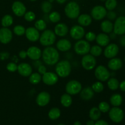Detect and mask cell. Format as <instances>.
<instances>
[{"label": "cell", "instance_id": "6da1fadb", "mask_svg": "<svg viewBox=\"0 0 125 125\" xmlns=\"http://www.w3.org/2000/svg\"><path fill=\"white\" fill-rule=\"evenodd\" d=\"M43 61L48 65H54L59 62V54L56 48L51 46H46L42 54Z\"/></svg>", "mask_w": 125, "mask_h": 125}, {"label": "cell", "instance_id": "7a4b0ae2", "mask_svg": "<svg viewBox=\"0 0 125 125\" xmlns=\"http://www.w3.org/2000/svg\"><path fill=\"white\" fill-rule=\"evenodd\" d=\"M72 72V65L69 61L63 60L57 63L56 66V72L57 76L61 78L68 76Z\"/></svg>", "mask_w": 125, "mask_h": 125}, {"label": "cell", "instance_id": "3957f363", "mask_svg": "<svg viewBox=\"0 0 125 125\" xmlns=\"http://www.w3.org/2000/svg\"><path fill=\"white\" fill-rule=\"evenodd\" d=\"M56 39V34L50 29H46L40 35L39 40L42 45L44 46H50L53 45Z\"/></svg>", "mask_w": 125, "mask_h": 125}, {"label": "cell", "instance_id": "277c9868", "mask_svg": "<svg viewBox=\"0 0 125 125\" xmlns=\"http://www.w3.org/2000/svg\"><path fill=\"white\" fill-rule=\"evenodd\" d=\"M65 13L70 19L77 18L80 13V7L78 4L74 1H71L65 7Z\"/></svg>", "mask_w": 125, "mask_h": 125}, {"label": "cell", "instance_id": "5b68a950", "mask_svg": "<svg viewBox=\"0 0 125 125\" xmlns=\"http://www.w3.org/2000/svg\"><path fill=\"white\" fill-rule=\"evenodd\" d=\"M90 45L87 40H79L74 46V50L79 55H85L88 54L90 50Z\"/></svg>", "mask_w": 125, "mask_h": 125}, {"label": "cell", "instance_id": "8992f818", "mask_svg": "<svg viewBox=\"0 0 125 125\" xmlns=\"http://www.w3.org/2000/svg\"><path fill=\"white\" fill-rule=\"evenodd\" d=\"M82 90V85L79 81L76 80L70 81L65 87V90L67 94L70 95H76L80 93Z\"/></svg>", "mask_w": 125, "mask_h": 125}, {"label": "cell", "instance_id": "52a82bcc", "mask_svg": "<svg viewBox=\"0 0 125 125\" xmlns=\"http://www.w3.org/2000/svg\"><path fill=\"white\" fill-rule=\"evenodd\" d=\"M95 76L100 81L104 82L108 80L111 77V73L107 68L103 65H99L95 71Z\"/></svg>", "mask_w": 125, "mask_h": 125}, {"label": "cell", "instance_id": "ba28073f", "mask_svg": "<svg viewBox=\"0 0 125 125\" xmlns=\"http://www.w3.org/2000/svg\"><path fill=\"white\" fill-rule=\"evenodd\" d=\"M81 64L83 68L86 70L94 69L96 65V60L94 56L91 54L84 55L81 60Z\"/></svg>", "mask_w": 125, "mask_h": 125}, {"label": "cell", "instance_id": "9c48e42d", "mask_svg": "<svg viewBox=\"0 0 125 125\" xmlns=\"http://www.w3.org/2000/svg\"><path fill=\"white\" fill-rule=\"evenodd\" d=\"M109 116L112 122L118 123L124 118V112L122 109L118 107H114L109 110Z\"/></svg>", "mask_w": 125, "mask_h": 125}, {"label": "cell", "instance_id": "30bf717a", "mask_svg": "<svg viewBox=\"0 0 125 125\" xmlns=\"http://www.w3.org/2000/svg\"><path fill=\"white\" fill-rule=\"evenodd\" d=\"M107 14V10L102 6H96L91 11L92 18L95 20H101L103 19Z\"/></svg>", "mask_w": 125, "mask_h": 125}, {"label": "cell", "instance_id": "8fae6325", "mask_svg": "<svg viewBox=\"0 0 125 125\" xmlns=\"http://www.w3.org/2000/svg\"><path fill=\"white\" fill-rule=\"evenodd\" d=\"M114 32L117 35H124L125 34V17L121 16L117 18L114 24Z\"/></svg>", "mask_w": 125, "mask_h": 125}, {"label": "cell", "instance_id": "7c38bea8", "mask_svg": "<svg viewBox=\"0 0 125 125\" xmlns=\"http://www.w3.org/2000/svg\"><path fill=\"white\" fill-rule=\"evenodd\" d=\"M118 51L119 48L118 45L115 43H111L106 46L104 51V54L106 58L112 59L118 54Z\"/></svg>", "mask_w": 125, "mask_h": 125}, {"label": "cell", "instance_id": "4fadbf2b", "mask_svg": "<svg viewBox=\"0 0 125 125\" xmlns=\"http://www.w3.org/2000/svg\"><path fill=\"white\" fill-rule=\"evenodd\" d=\"M71 37L74 40H81L85 35V30L80 25H74L70 31Z\"/></svg>", "mask_w": 125, "mask_h": 125}, {"label": "cell", "instance_id": "5bb4252c", "mask_svg": "<svg viewBox=\"0 0 125 125\" xmlns=\"http://www.w3.org/2000/svg\"><path fill=\"white\" fill-rule=\"evenodd\" d=\"M43 82L48 85H52L56 84L58 81V76L52 72H47L43 74L42 78Z\"/></svg>", "mask_w": 125, "mask_h": 125}, {"label": "cell", "instance_id": "9a60e30c", "mask_svg": "<svg viewBox=\"0 0 125 125\" xmlns=\"http://www.w3.org/2000/svg\"><path fill=\"white\" fill-rule=\"evenodd\" d=\"M25 34L27 39L29 41L32 42H37L38 40H39V38H40L39 31L33 27H29V28H27L26 29Z\"/></svg>", "mask_w": 125, "mask_h": 125}, {"label": "cell", "instance_id": "2e32d148", "mask_svg": "<svg viewBox=\"0 0 125 125\" xmlns=\"http://www.w3.org/2000/svg\"><path fill=\"white\" fill-rule=\"evenodd\" d=\"M12 32L9 28H2L0 29V42L7 44L12 40Z\"/></svg>", "mask_w": 125, "mask_h": 125}, {"label": "cell", "instance_id": "e0dca14e", "mask_svg": "<svg viewBox=\"0 0 125 125\" xmlns=\"http://www.w3.org/2000/svg\"><path fill=\"white\" fill-rule=\"evenodd\" d=\"M12 9L14 14L18 17L23 16L26 11L25 6L20 1H15L12 6Z\"/></svg>", "mask_w": 125, "mask_h": 125}, {"label": "cell", "instance_id": "ac0fdd59", "mask_svg": "<svg viewBox=\"0 0 125 125\" xmlns=\"http://www.w3.org/2000/svg\"><path fill=\"white\" fill-rule=\"evenodd\" d=\"M51 96L50 95L46 92H42L36 98V103L40 107H43L46 106L50 103Z\"/></svg>", "mask_w": 125, "mask_h": 125}, {"label": "cell", "instance_id": "d6986e66", "mask_svg": "<svg viewBox=\"0 0 125 125\" xmlns=\"http://www.w3.org/2000/svg\"><path fill=\"white\" fill-rule=\"evenodd\" d=\"M27 54L31 59L36 61V60H39V59L42 57V51L37 46H31L27 50Z\"/></svg>", "mask_w": 125, "mask_h": 125}, {"label": "cell", "instance_id": "ffe728a7", "mask_svg": "<svg viewBox=\"0 0 125 125\" xmlns=\"http://www.w3.org/2000/svg\"><path fill=\"white\" fill-rule=\"evenodd\" d=\"M17 71H18L20 75L23 76L24 77H28L29 76L32 74V68L28 63H21L18 65Z\"/></svg>", "mask_w": 125, "mask_h": 125}, {"label": "cell", "instance_id": "44dd1931", "mask_svg": "<svg viewBox=\"0 0 125 125\" xmlns=\"http://www.w3.org/2000/svg\"><path fill=\"white\" fill-rule=\"evenodd\" d=\"M57 50L62 52H66L70 50L72 48V43L70 41L67 39H62L59 40L56 44Z\"/></svg>", "mask_w": 125, "mask_h": 125}, {"label": "cell", "instance_id": "7402d4cb", "mask_svg": "<svg viewBox=\"0 0 125 125\" xmlns=\"http://www.w3.org/2000/svg\"><path fill=\"white\" fill-rule=\"evenodd\" d=\"M68 32V27L65 23H58L54 28V33L59 37H64Z\"/></svg>", "mask_w": 125, "mask_h": 125}, {"label": "cell", "instance_id": "603a6c76", "mask_svg": "<svg viewBox=\"0 0 125 125\" xmlns=\"http://www.w3.org/2000/svg\"><path fill=\"white\" fill-rule=\"evenodd\" d=\"M109 68L112 71H117L120 69L123 66V62L119 58H112L107 64Z\"/></svg>", "mask_w": 125, "mask_h": 125}, {"label": "cell", "instance_id": "cb8c5ba5", "mask_svg": "<svg viewBox=\"0 0 125 125\" xmlns=\"http://www.w3.org/2000/svg\"><path fill=\"white\" fill-rule=\"evenodd\" d=\"M96 41L100 46H106L109 44L110 38L106 33H100L96 37Z\"/></svg>", "mask_w": 125, "mask_h": 125}, {"label": "cell", "instance_id": "d4e9b609", "mask_svg": "<svg viewBox=\"0 0 125 125\" xmlns=\"http://www.w3.org/2000/svg\"><path fill=\"white\" fill-rule=\"evenodd\" d=\"M94 96V92L90 87H87L80 92V97L85 101L91 100Z\"/></svg>", "mask_w": 125, "mask_h": 125}, {"label": "cell", "instance_id": "484cf974", "mask_svg": "<svg viewBox=\"0 0 125 125\" xmlns=\"http://www.w3.org/2000/svg\"><path fill=\"white\" fill-rule=\"evenodd\" d=\"M78 22L81 26H88L92 22V18L88 14H82L78 17Z\"/></svg>", "mask_w": 125, "mask_h": 125}, {"label": "cell", "instance_id": "4316f807", "mask_svg": "<svg viewBox=\"0 0 125 125\" xmlns=\"http://www.w3.org/2000/svg\"><path fill=\"white\" fill-rule=\"evenodd\" d=\"M114 29V24L110 20H104L101 23V29L103 32L109 34L112 32Z\"/></svg>", "mask_w": 125, "mask_h": 125}, {"label": "cell", "instance_id": "83f0119b", "mask_svg": "<svg viewBox=\"0 0 125 125\" xmlns=\"http://www.w3.org/2000/svg\"><path fill=\"white\" fill-rule=\"evenodd\" d=\"M123 101L122 95L118 94H115L111 96L110 98V102L111 104L114 107H118L120 106Z\"/></svg>", "mask_w": 125, "mask_h": 125}, {"label": "cell", "instance_id": "f1b7e54d", "mask_svg": "<svg viewBox=\"0 0 125 125\" xmlns=\"http://www.w3.org/2000/svg\"><path fill=\"white\" fill-rule=\"evenodd\" d=\"M101 111L98 107H94L90 110L89 112V117L90 119L94 121H97L101 117Z\"/></svg>", "mask_w": 125, "mask_h": 125}, {"label": "cell", "instance_id": "f546056e", "mask_svg": "<svg viewBox=\"0 0 125 125\" xmlns=\"http://www.w3.org/2000/svg\"><path fill=\"white\" fill-rule=\"evenodd\" d=\"M61 104L65 107H68L72 104V98L70 95L68 94H63L61 98Z\"/></svg>", "mask_w": 125, "mask_h": 125}, {"label": "cell", "instance_id": "4dcf8cb0", "mask_svg": "<svg viewBox=\"0 0 125 125\" xmlns=\"http://www.w3.org/2000/svg\"><path fill=\"white\" fill-rule=\"evenodd\" d=\"M61 116V111L57 107H54L50 109L48 112V117L52 120H55L59 118Z\"/></svg>", "mask_w": 125, "mask_h": 125}, {"label": "cell", "instance_id": "1f68e13d", "mask_svg": "<svg viewBox=\"0 0 125 125\" xmlns=\"http://www.w3.org/2000/svg\"><path fill=\"white\" fill-rule=\"evenodd\" d=\"M13 17L10 15H6L1 20V24L4 28H7L13 24Z\"/></svg>", "mask_w": 125, "mask_h": 125}, {"label": "cell", "instance_id": "d6a6232c", "mask_svg": "<svg viewBox=\"0 0 125 125\" xmlns=\"http://www.w3.org/2000/svg\"><path fill=\"white\" fill-rule=\"evenodd\" d=\"M119 84L120 83L118 79L115 78H110L107 82V86L112 90H115L118 89V88L119 87Z\"/></svg>", "mask_w": 125, "mask_h": 125}, {"label": "cell", "instance_id": "836d02e7", "mask_svg": "<svg viewBox=\"0 0 125 125\" xmlns=\"http://www.w3.org/2000/svg\"><path fill=\"white\" fill-rule=\"evenodd\" d=\"M42 78V77L41 76L40 73H32L30 76H29V82L31 83L32 84H37L41 81Z\"/></svg>", "mask_w": 125, "mask_h": 125}, {"label": "cell", "instance_id": "e575fe53", "mask_svg": "<svg viewBox=\"0 0 125 125\" xmlns=\"http://www.w3.org/2000/svg\"><path fill=\"white\" fill-rule=\"evenodd\" d=\"M89 52H90V54L92 55L94 57H98L102 54V48L99 45H94L90 48Z\"/></svg>", "mask_w": 125, "mask_h": 125}, {"label": "cell", "instance_id": "d590c367", "mask_svg": "<svg viewBox=\"0 0 125 125\" xmlns=\"http://www.w3.org/2000/svg\"><path fill=\"white\" fill-rule=\"evenodd\" d=\"M117 0H106L105 3V8L108 10H113L117 7Z\"/></svg>", "mask_w": 125, "mask_h": 125}, {"label": "cell", "instance_id": "8d00e7d4", "mask_svg": "<svg viewBox=\"0 0 125 125\" xmlns=\"http://www.w3.org/2000/svg\"><path fill=\"white\" fill-rule=\"evenodd\" d=\"M92 89L95 92L101 93L103 91L104 85L101 82H95L92 85Z\"/></svg>", "mask_w": 125, "mask_h": 125}, {"label": "cell", "instance_id": "74e56055", "mask_svg": "<svg viewBox=\"0 0 125 125\" xmlns=\"http://www.w3.org/2000/svg\"><path fill=\"white\" fill-rule=\"evenodd\" d=\"M46 23L43 20H39L35 23V28L39 31H45L46 29Z\"/></svg>", "mask_w": 125, "mask_h": 125}, {"label": "cell", "instance_id": "f35d334b", "mask_svg": "<svg viewBox=\"0 0 125 125\" xmlns=\"http://www.w3.org/2000/svg\"><path fill=\"white\" fill-rule=\"evenodd\" d=\"M42 10L45 13H48L50 12L52 9V4L50 2L47 1H45L42 2L41 6Z\"/></svg>", "mask_w": 125, "mask_h": 125}, {"label": "cell", "instance_id": "ab89813d", "mask_svg": "<svg viewBox=\"0 0 125 125\" xmlns=\"http://www.w3.org/2000/svg\"><path fill=\"white\" fill-rule=\"evenodd\" d=\"M48 18L52 23H57L61 20V15L57 12H52L49 15Z\"/></svg>", "mask_w": 125, "mask_h": 125}, {"label": "cell", "instance_id": "60d3db41", "mask_svg": "<svg viewBox=\"0 0 125 125\" xmlns=\"http://www.w3.org/2000/svg\"><path fill=\"white\" fill-rule=\"evenodd\" d=\"M26 29L24 26L21 25H17L13 28V32L18 36H21L25 34Z\"/></svg>", "mask_w": 125, "mask_h": 125}, {"label": "cell", "instance_id": "b9f144b4", "mask_svg": "<svg viewBox=\"0 0 125 125\" xmlns=\"http://www.w3.org/2000/svg\"><path fill=\"white\" fill-rule=\"evenodd\" d=\"M98 109L101 111V112H103V113L107 112L111 109L109 104L107 102H105V101H102V102L99 104Z\"/></svg>", "mask_w": 125, "mask_h": 125}, {"label": "cell", "instance_id": "7bdbcfd3", "mask_svg": "<svg viewBox=\"0 0 125 125\" xmlns=\"http://www.w3.org/2000/svg\"><path fill=\"white\" fill-rule=\"evenodd\" d=\"M24 19L28 21H32L35 20V13H34L32 11H29V12H27L24 13Z\"/></svg>", "mask_w": 125, "mask_h": 125}, {"label": "cell", "instance_id": "ee69618b", "mask_svg": "<svg viewBox=\"0 0 125 125\" xmlns=\"http://www.w3.org/2000/svg\"><path fill=\"white\" fill-rule=\"evenodd\" d=\"M7 70L10 72H15L16 71H17L18 69V65H17L16 63H13V62H10V63H9L7 65V67H6Z\"/></svg>", "mask_w": 125, "mask_h": 125}, {"label": "cell", "instance_id": "f6af8a7d", "mask_svg": "<svg viewBox=\"0 0 125 125\" xmlns=\"http://www.w3.org/2000/svg\"><path fill=\"white\" fill-rule=\"evenodd\" d=\"M96 34L93 32H88L85 34V39L87 42H93L96 39Z\"/></svg>", "mask_w": 125, "mask_h": 125}, {"label": "cell", "instance_id": "bcb514c9", "mask_svg": "<svg viewBox=\"0 0 125 125\" xmlns=\"http://www.w3.org/2000/svg\"><path fill=\"white\" fill-rule=\"evenodd\" d=\"M106 16L109 20H114L117 18V14L113 10H109L108 12H107Z\"/></svg>", "mask_w": 125, "mask_h": 125}, {"label": "cell", "instance_id": "7dc6e473", "mask_svg": "<svg viewBox=\"0 0 125 125\" xmlns=\"http://www.w3.org/2000/svg\"><path fill=\"white\" fill-rule=\"evenodd\" d=\"M38 72L40 74H44L46 72V68L43 65H41L38 67Z\"/></svg>", "mask_w": 125, "mask_h": 125}, {"label": "cell", "instance_id": "c3c4849f", "mask_svg": "<svg viewBox=\"0 0 125 125\" xmlns=\"http://www.w3.org/2000/svg\"><path fill=\"white\" fill-rule=\"evenodd\" d=\"M28 56V54H27V51H24V50H22L20 52H19V57H20L21 59H24L26 58V57Z\"/></svg>", "mask_w": 125, "mask_h": 125}, {"label": "cell", "instance_id": "681fc988", "mask_svg": "<svg viewBox=\"0 0 125 125\" xmlns=\"http://www.w3.org/2000/svg\"><path fill=\"white\" fill-rule=\"evenodd\" d=\"M95 125H109L107 122L103 120H97L96 123H95Z\"/></svg>", "mask_w": 125, "mask_h": 125}, {"label": "cell", "instance_id": "f907efd6", "mask_svg": "<svg viewBox=\"0 0 125 125\" xmlns=\"http://www.w3.org/2000/svg\"><path fill=\"white\" fill-rule=\"evenodd\" d=\"M120 44L121 45V46L125 47V35H123V36H122L120 39Z\"/></svg>", "mask_w": 125, "mask_h": 125}, {"label": "cell", "instance_id": "816d5d0a", "mask_svg": "<svg viewBox=\"0 0 125 125\" xmlns=\"http://www.w3.org/2000/svg\"><path fill=\"white\" fill-rule=\"evenodd\" d=\"M119 87L122 91L125 92V80L121 82L120 84H119Z\"/></svg>", "mask_w": 125, "mask_h": 125}, {"label": "cell", "instance_id": "f5cc1de1", "mask_svg": "<svg viewBox=\"0 0 125 125\" xmlns=\"http://www.w3.org/2000/svg\"><path fill=\"white\" fill-rule=\"evenodd\" d=\"M35 62H33L32 64L34 65V66L35 67H36V68H38V67H39V66H40L41 65H42V62L41 61H39V60H36V61H34Z\"/></svg>", "mask_w": 125, "mask_h": 125}, {"label": "cell", "instance_id": "db71d44e", "mask_svg": "<svg viewBox=\"0 0 125 125\" xmlns=\"http://www.w3.org/2000/svg\"><path fill=\"white\" fill-rule=\"evenodd\" d=\"M0 55H1V59H7V57H9V54L7 52H2V53L0 54Z\"/></svg>", "mask_w": 125, "mask_h": 125}, {"label": "cell", "instance_id": "11a10c76", "mask_svg": "<svg viewBox=\"0 0 125 125\" xmlns=\"http://www.w3.org/2000/svg\"><path fill=\"white\" fill-rule=\"evenodd\" d=\"M110 34V35H109V38L110 39H115L116 38V36H117V34H115V33H114L113 32H111L109 33Z\"/></svg>", "mask_w": 125, "mask_h": 125}, {"label": "cell", "instance_id": "9f6ffc18", "mask_svg": "<svg viewBox=\"0 0 125 125\" xmlns=\"http://www.w3.org/2000/svg\"><path fill=\"white\" fill-rule=\"evenodd\" d=\"M86 125H95V122L92 120H90L87 122Z\"/></svg>", "mask_w": 125, "mask_h": 125}, {"label": "cell", "instance_id": "6f0895ef", "mask_svg": "<svg viewBox=\"0 0 125 125\" xmlns=\"http://www.w3.org/2000/svg\"><path fill=\"white\" fill-rule=\"evenodd\" d=\"M66 1H67V0H56V1H57L59 4H60L65 3V2H66Z\"/></svg>", "mask_w": 125, "mask_h": 125}, {"label": "cell", "instance_id": "680465c9", "mask_svg": "<svg viewBox=\"0 0 125 125\" xmlns=\"http://www.w3.org/2000/svg\"><path fill=\"white\" fill-rule=\"evenodd\" d=\"M74 125H81V123L79 121H76L74 123Z\"/></svg>", "mask_w": 125, "mask_h": 125}, {"label": "cell", "instance_id": "91938a15", "mask_svg": "<svg viewBox=\"0 0 125 125\" xmlns=\"http://www.w3.org/2000/svg\"><path fill=\"white\" fill-rule=\"evenodd\" d=\"M52 1H54V0H49V2H52Z\"/></svg>", "mask_w": 125, "mask_h": 125}, {"label": "cell", "instance_id": "94428289", "mask_svg": "<svg viewBox=\"0 0 125 125\" xmlns=\"http://www.w3.org/2000/svg\"><path fill=\"white\" fill-rule=\"evenodd\" d=\"M100 1H106V0H100Z\"/></svg>", "mask_w": 125, "mask_h": 125}, {"label": "cell", "instance_id": "6125c7cd", "mask_svg": "<svg viewBox=\"0 0 125 125\" xmlns=\"http://www.w3.org/2000/svg\"><path fill=\"white\" fill-rule=\"evenodd\" d=\"M30 1H36V0H30Z\"/></svg>", "mask_w": 125, "mask_h": 125}, {"label": "cell", "instance_id": "be15d7a7", "mask_svg": "<svg viewBox=\"0 0 125 125\" xmlns=\"http://www.w3.org/2000/svg\"><path fill=\"white\" fill-rule=\"evenodd\" d=\"M63 125V124H59V125Z\"/></svg>", "mask_w": 125, "mask_h": 125}, {"label": "cell", "instance_id": "e7e4bbea", "mask_svg": "<svg viewBox=\"0 0 125 125\" xmlns=\"http://www.w3.org/2000/svg\"></svg>", "mask_w": 125, "mask_h": 125}]
</instances>
